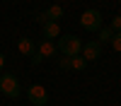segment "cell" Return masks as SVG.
<instances>
[{"label":"cell","instance_id":"cell-1","mask_svg":"<svg viewBox=\"0 0 121 106\" xmlns=\"http://www.w3.org/2000/svg\"><path fill=\"white\" fill-rule=\"evenodd\" d=\"M58 51L63 53L65 58H75L80 55V51H82V41L75 36V34H63V36H58Z\"/></svg>","mask_w":121,"mask_h":106},{"label":"cell","instance_id":"cell-2","mask_svg":"<svg viewBox=\"0 0 121 106\" xmlns=\"http://www.w3.org/2000/svg\"><path fill=\"white\" fill-rule=\"evenodd\" d=\"M0 92L5 96H10V99H17L19 96V80L15 75H10V72L0 75Z\"/></svg>","mask_w":121,"mask_h":106},{"label":"cell","instance_id":"cell-3","mask_svg":"<svg viewBox=\"0 0 121 106\" xmlns=\"http://www.w3.org/2000/svg\"><path fill=\"white\" fill-rule=\"evenodd\" d=\"M27 99L29 104H34V106H46L48 104V92H46V87L44 84H32L27 89Z\"/></svg>","mask_w":121,"mask_h":106},{"label":"cell","instance_id":"cell-4","mask_svg":"<svg viewBox=\"0 0 121 106\" xmlns=\"http://www.w3.org/2000/svg\"><path fill=\"white\" fill-rule=\"evenodd\" d=\"M80 24H82L87 31H97V29H102V15H99L97 10H85L82 17H80Z\"/></svg>","mask_w":121,"mask_h":106},{"label":"cell","instance_id":"cell-5","mask_svg":"<svg viewBox=\"0 0 121 106\" xmlns=\"http://www.w3.org/2000/svg\"><path fill=\"white\" fill-rule=\"evenodd\" d=\"M80 55L85 58V60H97L99 55H102V43L99 41H90V43H82V51H80Z\"/></svg>","mask_w":121,"mask_h":106},{"label":"cell","instance_id":"cell-6","mask_svg":"<svg viewBox=\"0 0 121 106\" xmlns=\"http://www.w3.org/2000/svg\"><path fill=\"white\" fill-rule=\"evenodd\" d=\"M36 51L41 53V58H53V55L58 53V46L51 41V39H44V41L36 46Z\"/></svg>","mask_w":121,"mask_h":106},{"label":"cell","instance_id":"cell-7","mask_svg":"<svg viewBox=\"0 0 121 106\" xmlns=\"http://www.w3.org/2000/svg\"><path fill=\"white\" fill-rule=\"evenodd\" d=\"M17 48H19V53H24V55H32L34 51H36V43L32 41V39H19V41H17Z\"/></svg>","mask_w":121,"mask_h":106},{"label":"cell","instance_id":"cell-8","mask_svg":"<svg viewBox=\"0 0 121 106\" xmlns=\"http://www.w3.org/2000/svg\"><path fill=\"white\" fill-rule=\"evenodd\" d=\"M58 31H60L58 22H46V24H44V36H46V39H51V41L58 36Z\"/></svg>","mask_w":121,"mask_h":106},{"label":"cell","instance_id":"cell-9","mask_svg":"<svg viewBox=\"0 0 121 106\" xmlns=\"http://www.w3.org/2000/svg\"><path fill=\"white\" fill-rule=\"evenodd\" d=\"M46 15H48V22H58V19L63 17V7L60 5H51L46 10Z\"/></svg>","mask_w":121,"mask_h":106},{"label":"cell","instance_id":"cell-10","mask_svg":"<svg viewBox=\"0 0 121 106\" xmlns=\"http://www.w3.org/2000/svg\"><path fill=\"white\" fill-rule=\"evenodd\" d=\"M114 39V29L112 27H102L99 29V43H112Z\"/></svg>","mask_w":121,"mask_h":106},{"label":"cell","instance_id":"cell-11","mask_svg":"<svg viewBox=\"0 0 121 106\" xmlns=\"http://www.w3.org/2000/svg\"><path fill=\"white\" fill-rule=\"evenodd\" d=\"M87 67V60L82 55H75V58H70V70H85Z\"/></svg>","mask_w":121,"mask_h":106},{"label":"cell","instance_id":"cell-12","mask_svg":"<svg viewBox=\"0 0 121 106\" xmlns=\"http://www.w3.org/2000/svg\"><path fill=\"white\" fill-rule=\"evenodd\" d=\"M112 48H114L116 53H121V31L114 34V39H112Z\"/></svg>","mask_w":121,"mask_h":106},{"label":"cell","instance_id":"cell-13","mask_svg":"<svg viewBox=\"0 0 121 106\" xmlns=\"http://www.w3.org/2000/svg\"><path fill=\"white\" fill-rule=\"evenodd\" d=\"M112 29H114V34L121 31V15H116V17L112 19Z\"/></svg>","mask_w":121,"mask_h":106},{"label":"cell","instance_id":"cell-14","mask_svg":"<svg viewBox=\"0 0 121 106\" xmlns=\"http://www.w3.org/2000/svg\"><path fill=\"white\" fill-rule=\"evenodd\" d=\"M58 67H60V70H70V58H60V60H58Z\"/></svg>","mask_w":121,"mask_h":106},{"label":"cell","instance_id":"cell-15","mask_svg":"<svg viewBox=\"0 0 121 106\" xmlns=\"http://www.w3.org/2000/svg\"><path fill=\"white\" fill-rule=\"evenodd\" d=\"M41 60H44V58H41V53H39V51H34V53H32V65H41Z\"/></svg>","mask_w":121,"mask_h":106},{"label":"cell","instance_id":"cell-16","mask_svg":"<svg viewBox=\"0 0 121 106\" xmlns=\"http://www.w3.org/2000/svg\"><path fill=\"white\" fill-rule=\"evenodd\" d=\"M36 22H39V24H46V22H48V15H46V12H39V15H36Z\"/></svg>","mask_w":121,"mask_h":106},{"label":"cell","instance_id":"cell-17","mask_svg":"<svg viewBox=\"0 0 121 106\" xmlns=\"http://www.w3.org/2000/svg\"><path fill=\"white\" fill-rule=\"evenodd\" d=\"M3 65H5V55L0 53V70H3Z\"/></svg>","mask_w":121,"mask_h":106}]
</instances>
